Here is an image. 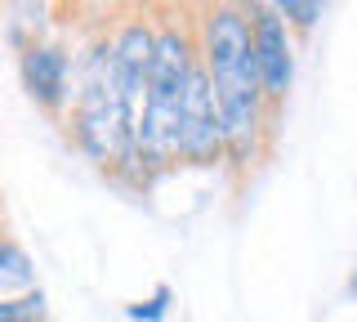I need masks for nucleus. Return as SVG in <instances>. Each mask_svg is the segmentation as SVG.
<instances>
[{
	"label": "nucleus",
	"instance_id": "obj_1",
	"mask_svg": "<svg viewBox=\"0 0 357 322\" xmlns=\"http://www.w3.org/2000/svg\"><path fill=\"white\" fill-rule=\"evenodd\" d=\"M197 54L215 85V103L228 139V161L250 166L259 157V139L273 126V108L264 98L259 59H255V31L245 5H210L201 9Z\"/></svg>",
	"mask_w": 357,
	"mask_h": 322
},
{
	"label": "nucleus",
	"instance_id": "obj_2",
	"mask_svg": "<svg viewBox=\"0 0 357 322\" xmlns=\"http://www.w3.org/2000/svg\"><path fill=\"white\" fill-rule=\"evenodd\" d=\"M143 85L130 81L126 68L112 54V41H94L85 59L76 63V90H72V139L98 170L116 175V180L143 184L139 148H134V121H139Z\"/></svg>",
	"mask_w": 357,
	"mask_h": 322
},
{
	"label": "nucleus",
	"instance_id": "obj_3",
	"mask_svg": "<svg viewBox=\"0 0 357 322\" xmlns=\"http://www.w3.org/2000/svg\"><path fill=\"white\" fill-rule=\"evenodd\" d=\"M192 68H197V36L183 23L165 18L156 27L152 68L148 85H143L139 121H134V148H139L143 175H161L178 161V108H183Z\"/></svg>",
	"mask_w": 357,
	"mask_h": 322
},
{
	"label": "nucleus",
	"instance_id": "obj_4",
	"mask_svg": "<svg viewBox=\"0 0 357 322\" xmlns=\"http://www.w3.org/2000/svg\"><path fill=\"white\" fill-rule=\"evenodd\" d=\"M178 161H188V166H219V161H228V139H223L215 85H210L206 68H201V54H197L192 76H188L183 108H178Z\"/></svg>",
	"mask_w": 357,
	"mask_h": 322
},
{
	"label": "nucleus",
	"instance_id": "obj_5",
	"mask_svg": "<svg viewBox=\"0 0 357 322\" xmlns=\"http://www.w3.org/2000/svg\"><path fill=\"white\" fill-rule=\"evenodd\" d=\"M250 9V31H255V59H259V81L268 108H282L295 81V41H290L286 18L273 5H245Z\"/></svg>",
	"mask_w": 357,
	"mask_h": 322
},
{
	"label": "nucleus",
	"instance_id": "obj_6",
	"mask_svg": "<svg viewBox=\"0 0 357 322\" xmlns=\"http://www.w3.org/2000/svg\"><path fill=\"white\" fill-rule=\"evenodd\" d=\"M22 72V90L31 94V103L45 108V112H63L72 103L76 90V68H72V54L54 41H31L18 59Z\"/></svg>",
	"mask_w": 357,
	"mask_h": 322
},
{
	"label": "nucleus",
	"instance_id": "obj_7",
	"mask_svg": "<svg viewBox=\"0 0 357 322\" xmlns=\"http://www.w3.org/2000/svg\"><path fill=\"white\" fill-rule=\"evenodd\" d=\"M36 286V269H31L27 251L18 242H9L0 233V300H14V295H27Z\"/></svg>",
	"mask_w": 357,
	"mask_h": 322
},
{
	"label": "nucleus",
	"instance_id": "obj_8",
	"mask_svg": "<svg viewBox=\"0 0 357 322\" xmlns=\"http://www.w3.org/2000/svg\"><path fill=\"white\" fill-rule=\"evenodd\" d=\"M273 9L286 18V27H290V31H295V27H299V31L317 27V23H321V14H326V9H321L317 0H277Z\"/></svg>",
	"mask_w": 357,
	"mask_h": 322
},
{
	"label": "nucleus",
	"instance_id": "obj_9",
	"mask_svg": "<svg viewBox=\"0 0 357 322\" xmlns=\"http://www.w3.org/2000/svg\"><path fill=\"white\" fill-rule=\"evenodd\" d=\"M40 314H45V295L40 291L0 300V322H40Z\"/></svg>",
	"mask_w": 357,
	"mask_h": 322
},
{
	"label": "nucleus",
	"instance_id": "obj_10",
	"mask_svg": "<svg viewBox=\"0 0 357 322\" xmlns=\"http://www.w3.org/2000/svg\"><path fill=\"white\" fill-rule=\"evenodd\" d=\"M170 300H174L170 286H156L148 300H139V305L126 309V318H130V322H161L165 314H170Z\"/></svg>",
	"mask_w": 357,
	"mask_h": 322
},
{
	"label": "nucleus",
	"instance_id": "obj_11",
	"mask_svg": "<svg viewBox=\"0 0 357 322\" xmlns=\"http://www.w3.org/2000/svg\"><path fill=\"white\" fill-rule=\"evenodd\" d=\"M353 295H357V277H353Z\"/></svg>",
	"mask_w": 357,
	"mask_h": 322
}]
</instances>
